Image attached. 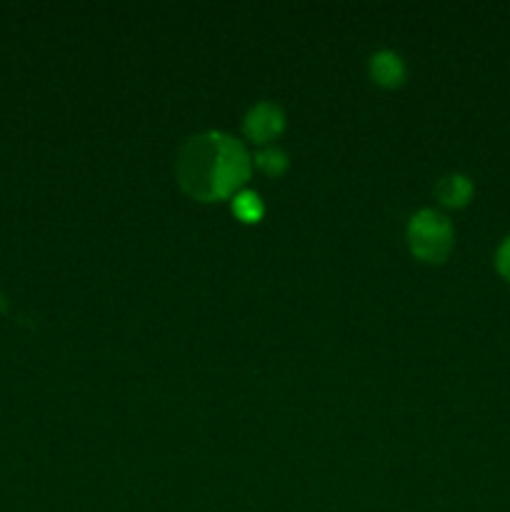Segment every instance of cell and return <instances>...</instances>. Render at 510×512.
<instances>
[{
    "label": "cell",
    "instance_id": "obj_1",
    "mask_svg": "<svg viewBox=\"0 0 510 512\" xmlns=\"http://www.w3.org/2000/svg\"><path fill=\"white\" fill-rule=\"evenodd\" d=\"M180 185L198 200H223L240 193L250 178V155L228 133L210 130L180 148L175 163Z\"/></svg>",
    "mask_w": 510,
    "mask_h": 512
},
{
    "label": "cell",
    "instance_id": "obj_2",
    "mask_svg": "<svg viewBox=\"0 0 510 512\" xmlns=\"http://www.w3.org/2000/svg\"><path fill=\"white\" fill-rule=\"evenodd\" d=\"M408 243L420 260L440 263L453 248V225L438 210H420L410 218Z\"/></svg>",
    "mask_w": 510,
    "mask_h": 512
},
{
    "label": "cell",
    "instance_id": "obj_3",
    "mask_svg": "<svg viewBox=\"0 0 510 512\" xmlns=\"http://www.w3.org/2000/svg\"><path fill=\"white\" fill-rule=\"evenodd\" d=\"M245 135L255 143H268L285 128L283 110L275 103H258L245 115Z\"/></svg>",
    "mask_w": 510,
    "mask_h": 512
},
{
    "label": "cell",
    "instance_id": "obj_4",
    "mask_svg": "<svg viewBox=\"0 0 510 512\" xmlns=\"http://www.w3.org/2000/svg\"><path fill=\"white\" fill-rule=\"evenodd\" d=\"M370 75L375 83L385 85V88H395L405 80V63L398 53L390 50H380L370 58Z\"/></svg>",
    "mask_w": 510,
    "mask_h": 512
},
{
    "label": "cell",
    "instance_id": "obj_5",
    "mask_svg": "<svg viewBox=\"0 0 510 512\" xmlns=\"http://www.w3.org/2000/svg\"><path fill=\"white\" fill-rule=\"evenodd\" d=\"M435 193H438L440 203L443 205H448V208H460V205L468 203L470 195H473V183H470L468 175L455 173L440 180Z\"/></svg>",
    "mask_w": 510,
    "mask_h": 512
},
{
    "label": "cell",
    "instance_id": "obj_6",
    "mask_svg": "<svg viewBox=\"0 0 510 512\" xmlns=\"http://www.w3.org/2000/svg\"><path fill=\"white\" fill-rule=\"evenodd\" d=\"M233 213L238 215L243 223H258L265 213L263 200H260V195L253 193V190H240V193L233 195Z\"/></svg>",
    "mask_w": 510,
    "mask_h": 512
},
{
    "label": "cell",
    "instance_id": "obj_7",
    "mask_svg": "<svg viewBox=\"0 0 510 512\" xmlns=\"http://www.w3.org/2000/svg\"><path fill=\"white\" fill-rule=\"evenodd\" d=\"M255 165H258L260 170H265V173L278 175L283 173L285 165H288V155H285L280 148H263L258 155H255Z\"/></svg>",
    "mask_w": 510,
    "mask_h": 512
},
{
    "label": "cell",
    "instance_id": "obj_8",
    "mask_svg": "<svg viewBox=\"0 0 510 512\" xmlns=\"http://www.w3.org/2000/svg\"><path fill=\"white\" fill-rule=\"evenodd\" d=\"M495 265H498L500 275L505 280H510V235L503 240V245L498 248V255H495Z\"/></svg>",
    "mask_w": 510,
    "mask_h": 512
}]
</instances>
